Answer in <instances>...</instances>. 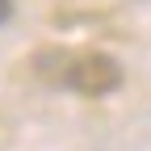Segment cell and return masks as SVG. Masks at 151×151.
<instances>
[{
  "mask_svg": "<svg viewBox=\"0 0 151 151\" xmlns=\"http://www.w3.org/2000/svg\"><path fill=\"white\" fill-rule=\"evenodd\" d=\"M9 17H13V0H0V25L9 21Z\"/></svg>",
  "mask_w": 151,
  "mask_h": 151,
  "instance_id": "obj_2",
  "label": "cell"
},
{
  "mask_svg": "<svg viewBox=\"0 0 151 151\" xmlns=\"http://www.w3.org/2000/svg\"><path fill=\"white\" fill-rule=\"evenodd\" d=\"M63 84L76 88L80 97H109V92L122 84V63L113 59V55H101V50L71 55L63 63Z\"/></svg>",
  "mask_w": 151,
  "mask_h": 151,
  "instance_id": "obj_1",
  "label": "cell"
}]
</instances>
